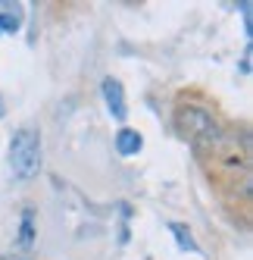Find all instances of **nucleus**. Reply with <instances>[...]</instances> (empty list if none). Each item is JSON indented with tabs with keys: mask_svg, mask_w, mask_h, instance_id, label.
Instances as JSON below:
<instances>
[{
	"mask_svg": "<svg viewBox=\"0 0 253 260\" xmlns=\"http://www.w3.org/2000/svg\"><path fill=\"white\" fill-rule=\"evenodd\" d=\"M10 166L16 179H31L41 166V135L34 128H19L10 141Z\"/></svg>",
	"mask_w": 253,
	"mask_h": 260,
	"instance_id": "1",
	"label": "nucleus"
},
{
	"mask_svg": "<svg viewBox=\"0 0 253 260\" xmlns=\"http://www.w3.org/2000/svg\"><path fill=\"white\" fill-rule=\"evenodd\" d=\"M175 122H178V132H182L191 144H197V147H209L216 138H219V125H216V119L200 107H182L178 116H175Z\"/></svg>",
	"mask_w": 253,
	"mask_h": 260,
	"instance_id": "2",
	"label": "nucleus"
},
{
	"mask_svg": "<svg viewBox=\"0 0 253 260\" xmlns=\"http://www.w3.org/2000/svg\"><path fill=\"white\" fill-rule=\"evenodd\" d=\"M103 101H106V107H110V113L122 122L125 116H129V107H125V91H122V82H116V79H106L103 82Z\"/></svg>",
	"mask_w": 253,
	"mask_h": 260,
	"instance_id": "3",
	"label": "nucleus"
},
{
	"mask_svg": "<svg viewBox=\"0 0 253 260\" xmlns=\"http://www.w3.org/2000/svg\"><path fill=\"white\" fill-rule=\"evenodd\" d=\"M22 25V7L19 4H0V35H13Z\"/></svg>",
	"mask_w": 253,
	"mask_h": 260,
	"instance_id": "4",
	"label": "nucleus"
},
{
	"mask_svg": "<svg viewBox=\"0 0 253 260\" xmlns=\"http://www.w3.org/2000/svg\"><path fill=\"white\" fill-rule=\"evenodd\" d=\"M141 144H144V138L135 132V128H119V135H116V151H119L122 157L138 154V151H141Z\"/></svg>",
	"mask_w": 253,
	"mask_h": 260,
	"instance_id": "5",
	"label": "nucleus"
},
{
	"mask_svg": "<svg viewBox=\"0 0 253 260\" xmlns=\"http://www.w3.org/2000/svg\"><path fill=\"white\" fill-rule=\"evenodd\" d=\"M34 245V210H22V222H19V241H16V248H19L22 254L31 251Z\"/></svg>",
	"mask_w": 253,
	"mask_h": 260,
	"instance_id": "6",
	"label": "nucleus"
},
{
	"mask_svg": "<svg viewBox=\"0 0 253 260\" xmlns=\"http://www.w3.org/2000/svg\"><path fill=\"white\" fill-rule=\"evenodd\" d=\"M169 229H172V235L178 238V245H182V251H197V241L191 238V232L182 226V222H172Z\"/></svg>",
	"mask_w": 253,
	"mask_h": 260,
	"instance_id": "7",
	"label": "nucleus"
},
{
	"mask_svg": "<svg viewBox=\"0 0 253 260\" xmlns=\"http://www.w3.org/2000/svg\"><path fill=\"white\" fill-rule=\"evenodd\" d=\"M7 113V107H4V98H0V116H4Z\"/></svg>",
	"mask_w": 253,
	"mask_h": 260,
	"instance_id": "8",
	"label": "nucleus"
},
{
	"mask_svg": "<svg viewBox=\"0 0 253 260\" xmlns=\"http://www.w3.org/2000/svg\"><path fill=\"white\" fill-rule=\"evenodd\" d=\"M0 260H22V257H13V254H10V257H0Z\"/></svg>",
	"mask_w": 253,
	"mask_h": 260,
	"instance_id": "9",
	"label": "nucleus"
}]
</instances>
